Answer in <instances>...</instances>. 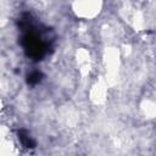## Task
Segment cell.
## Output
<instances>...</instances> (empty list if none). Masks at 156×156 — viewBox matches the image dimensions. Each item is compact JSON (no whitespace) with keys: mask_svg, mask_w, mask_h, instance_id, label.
<instances>
[{"mask_svg":"<svg viewBox=\"0 0 156 156\" xmlns=\"http://www.w3.org/2000/svg\"><path fill=\"white\" fill-rule=\"evenodd\" d=\"M21 44L24 49L26 55L34 61L41 60L48 51V43L43 40L40 35H38V33L34 30H28L23 35Z\"/></svg>","mask_w":156,"mask_h":156,"instance_id":"cell-1","label":"cell"},{"mask_svg":"<svg viewBox=\"0 0 156 156\" xmlns=\"http://www.w3.org/2000/svg\"><path fill=\"white\" fill-rule=\"evenodd\" d=\"M18 139H20V141L22 143V145L24 146V147H27V149H34L35 147V141L29 136V134L24 130V129H21V130H18Z\"/></svg>","mask_w":156,"mask_h":156,"instance_id":"cell-2","label":"cell"},{"mask_svg":"<svg viewBox=\"0 0 156 156\" xmlns=\"http://www.w3.org/2000/svg\"><path fill=\"white\" fill-rule=\"evenodd\" d=\"M41 78H43V73H41V72H39V71H33V72H30V73L27 76V83H28L29 85H35V84H38V83L41 80Z\"/></svg>","mask_w":156,"mask_h":156,"instance_id":"cell-3","label":"cell"}]
</instances>
